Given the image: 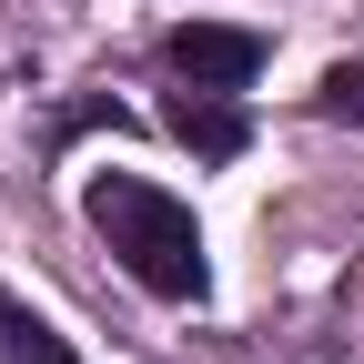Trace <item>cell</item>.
<instances>
[{
    "instance_id": "cell-5",
    "label": "cell",
    "mask_w": 364,
    "mask_h": 364,
    "mask_svg": "<svg viewBox=\"0 0 364 364\" xmlns=\"http://www.w3.org/2000/svg\"><path fill=\"white\" fill-rule=\"evenodd\" d=\"M324 112H334V122H354V132H364V61H344V71H334V81H324Z\"/></svg>"
},
{
    "instance_id": "cell-1",
    "label": "cell",
    "mask_w": 364,
    "mask_h": 364,
    "mask_svg": "<svg viewBox=\"0 0 364 364\" xmlns=\"http://www.w3.org/2000/svg\"><path fill=\"white\" fill-rule=\"evenodd\" d=\"M91 233L122 253V273H132L142 294H162V304H193V294H203V223L182 213L162 182L102 172V182H91Z\"/></svg>"
},
{
    "instance_id": "cell-3",
    "label": "cell",
    "mask_w": 364,
    "mask_h": 364,
    "mask_svg": "<svg viewBox=\"0 0 364 364\" xmlns=\"http://www.w3.org/2000/svg\"><path fill=\"white\" fill-rule=\"evenodd\" d=\"M172 142H193L203 162H233V152H243L233 91H193V81H182V91H172Z\"/></svg>"
},
{
    "instance_id": "cell-4",
    "label": "cell",
    "mask_w": 364,
    "mask_h": 364,
    "mask_svg": "<svg viewBox=\"0 0 364 364\" xmlns=\"http://www.w3.org/2000/svg\"><path fill=\"white\" fill-rule=\"evenodd\" d=\"M0 364H81V354H71L51 324H41L21 294H0Z\"/></svg>"
},
{
    "instance_id": "cell-2",
    "label": "cell",
    "mask_w": 364,
    "mask_h": 364,
    "mask_svg": "<svg viewBox=\"0 0 364 364\" xmlns=\"http://www.w3.org/2000/svg\"><path fill=\"white\" fill-rule=\"evenodd\" d=\"M162 61L193 81V91H243V81L263 71V41L233 31V21H182V31L162 41Z\"/></svg>"
}]
</instances>
